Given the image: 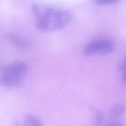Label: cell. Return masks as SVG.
I'll use <instances>...</instances> for the list:
<instances>
[{
  "label": "cell",
  "instance_id": "277c9868",
  "mask_svg": "<svg viewBox=\"0 0 126 126\" xmlns=\"http://www.w3.org/2000/svg\"><path fill=\"white\" fill-rule=\"evenodd\" d=\"M7 38L14 46L18 49H27L30 46V43L28 39L15 33H9L7 36Z\"/></svg>",
  "mask_w": 126,
  "mask_h": 126
},
{
  "label": "cell",
  "instance_id": "52a82bcc",
  "mask_svg": "<svg viewBox=\"0 0 126 126\" xmlns=\"http://www.w3.org/2000/svg\"><path fill=\"white\" fill-rule=\"evenodd\" d=\"M121 83L123 86H126V57L120 65Z\"/></svg>",
  "mask_w": 126,
  "mask_h": 126
},
{
  "label": "cell",
  "instance_id": "3957f363",
  "mask_svg": "<svg viewBox=\"0 0 126 126\" xmlns=\"http://www.w3.org/2000/svg\"><path fill=\"white\" fill-rule=\"evenodd\" d=\"M114 47V43L111 39L99 38L89 42L84 47L82 54L85 56L104 55L111 52Z\"/></svg>",
  "mask_w": 126,
  "mask_h": 126
},
{
  "label": "cell",
  "instance_id": "9c48e42d",
  "mask_svg": "<svg viewBox=\"0 0 126 126\" xmlns=\"http://www.w3.org/2000/svg\"><path fill=\"white\" fill-rule=\"evenodd\" d=\"M105 126H124L123 123H119V122H116V123H111V124H108V125Z\"/></svg>",
  "mask_w": 126,
  "mask_h": 126
},
{
  "label": "cell",
  "instance_id": "ba28073f",
  "mask_svg": "<svg viewBox=\"0 0 126 126\" xmlns=\"http://www.w3.org/2000/svg\"><path fill=\"white\" fill-rule=\"evenodd\" d=\"M120 0H95V2L99 6H108L118 2Z\"/></svg>",
  "mask_w": 126,
  "mask_h": 126
},
{
  "label": "cell",
  "instance_id": "5b68a950",
  "mask_svg": "<svg viewBox=\"0 0 126 126\" xmlns=\"http://www.w3.org/2000/svg\"><path fill=\"white\" fill-rule=\"evenodd\" d=\"M16 126H44L40 120L36 116L28 115L25 117L22 124H17Z\"/></svg>",
  "mask_w": 126,
  "mask_h": 126
},
{
  "label": "cell",
  "instance_id": "6da1fadb",
  "mask_svg": "<svg viewBox=\"0 0 126 126\" xmlns=\"http://www.w3.org/2000/svg\"><path fill=\"white\" fill-rule=\"evenodd\" d=\"M32 11L36 18V27L43 32H52L62 29L72 19L69 11L64 9L33 5Z\"/></svg>",
  "mask_w": 126,
  "mask_h": 126
},
{
  "label": "cell",
  "instance_id": "8992f818",
  "mask_svg": "<svg viewBox=\"0 0 126 126\" xmlns=\"http://www.w3.org/2000/svg\"><path fill=\"white\" fill-rule=\"evenodd\" d=\"M125 108L122 104H116L112 107L109 111V114L112 118H118L124 114Z\"/></svg>",
  "mask_w": 126,
  "mask_h": 126
},
{
  "label": "cell",
  "instance_id": "7a4b0ae2",
  "mask_svg": "<svg viewBox=\"0 0 126 126\" xmlns=\"http://www.w3.org/2000/svg\"><path fill=\"white\" fill-rule=\"evenodd\" d=\"M27 65L22 62H14L6 65L2 69L0 82L6 87H14L18 86L27 74Z\"/></svg>",
  "mask_w": 126,
  "mask_h": 126
}]
</instances>
